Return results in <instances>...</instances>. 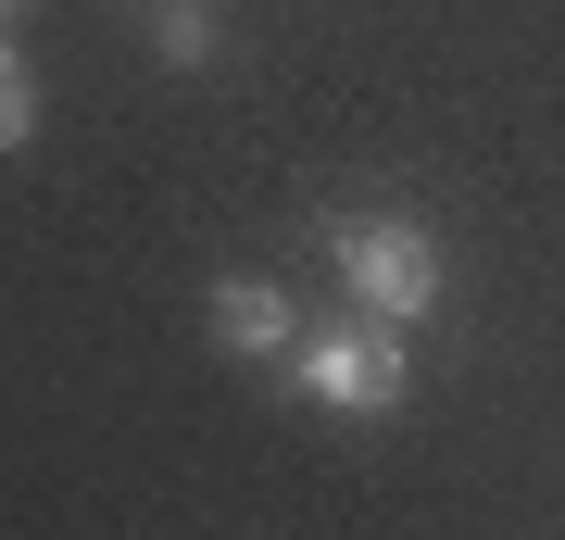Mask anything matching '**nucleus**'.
I'll return each mask as SVG.
<instances>
[{
  "label": "nucleus",
  "instance_id": "f03ea898",
  "mask_svg": "<svg viewBox=\"0 0 565 540\" xmlns=\"http://www.w3.org/2000/svg\"><path fill=\"white\" fill-rule=\"evenodd\" d=\"M277 390H302V402H327V415H403V390H415V364H403V340H390L377 315H352L340 327H302V340L277 352Z\"/></svg>",
  "mask_w": 565,
  "mask_h": 540
},
{
  "label": "nucleus",
  "instance_id": "0eeeda50",
  "mask_svg": "<svg viewBox=\"0 0 565 540\" xmlns=\"http://www.w3.org/2000/svg\"><path fill=\"white\" fill-rule=\"evenodd\" d=\"M139 13H151V0H139Z\"/></svg>",
  "mask_w": 565,
  "mask_h": 540
},
{
  "label": "nucleus",
  "instance_id": "7ed1b4c3",
  "mask_svg": "<svg viewBox=\"0 0 565 540\" xmlns=\"http://www.w3.org/2000/svg\"><path fill=\"white\" fill-rule=\"evenodd\" d=\"M202 315H214V340L239 352V364H277L289 340H302V315H289V289H277V277H214Z\"/></svg>",
  "mask_w": 565,
  "mask_h": 540
},
{
  "label": "nucleus",
  "instance_id": "20e7f679",
  "mask_svg": "<svg viewBox=\"0 0 565 540\" xmlns=\"http://www.w3.org/2000/svg\"><path fill=\"white\" fill-rule=\"evenodd\" d=\"M214 51H226L214 0H151V63H163V76H202Z\"/></svg>",
  "mask_w": 565,
  "mask_h": 540
},
{
  "label": "nucleus",
  "instance_id": "39448f33",
  "mask_svg": "<svg viewBox=\"0 0 565 540\" xmlns=\"http://www.w3.org/2000/svg\"><path fill=\"white\" fill-rule=\"evenodd\" d=\"M25 126H39V76H25V51L0 39V151H13Z\"/></svg>",
  "mask_w": 565,
  "mask_h": 540
},
{
  "label": "nucleus",
  "instance_id": "f257e3e1",
  "mask_svg": "<svg viewBox=\"0 0 565 540\" xmlns=\"http://www.w3.org/2000/svg\"><path fill=\"white\" fill-rule=\"evenodd\" d=\"M327 264H340V289L377 327H427L440 289H452V264H440V240L415 214H327Z\"/></svg>",
  "mask_w": 565,
  "mask_h": 540
},
{
  "label": "nucleus",
  "instance_id": "423d86ee",
  "mask_svg": "<svg viewBox=\"0 0 565 540\" xmlns=\"http://www.w3.org/2000/svg\"><path fill=\"white\" fill-rule=\"evenodd\" d=\"M13 25H25V0H0V39H13Z\"/></svg>",
  "mask_w": 565,
  "mask_h": 540
}]
</instances>
